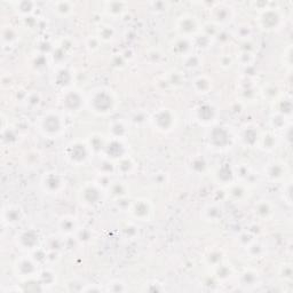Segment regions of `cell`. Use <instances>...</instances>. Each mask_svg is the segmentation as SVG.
Segmentation results:
<instances>
[{"instance_id": "cell-44", "label": "cell", "mask_w": 293, "mask_h": 293, "mask_svg": "<svg viewBox=\"0 0 293 293\" xmlns=\"http://www.w3.org/2000/svg\"><path fill=\"white\" fill-rule=\"evenodd\" d=\"M97 171L100 175H109L111 176L116 173V163L110 161V159L102 157V161L99 163Z\"/></svg>"}, {"instance_id": "cell-47", "label": "cell", "mask_w": 293, "mask_h": 293, "mask_svg": "<svg viewBox=\"0 0 293 293\" xmlns=\"http://www.w3.org/2000/svg\"><path fill=\"white\" fill-rule=\"evenodd\" d=\"M183 66L186 67L188 70H196V69L203 66V60L198 54H189L188 57L183 58Z\"/></svg>"}, {"instance_id": "cell-53", "label": "cell", "mask_w": 293, "mask_h": 293, "mask_svg": "<svg viewBox=\"0 0 293 293\" xmlns=\"http://www.w3.org/2000/svg\"><path fill=\"white\" fill-rule=\"evenodd\" d=\"M254 60H256V57H254V54L250 51H243L242 53L239 54V63L242 64L244 68L253 66Z\"/></svg>"}, {"instance_id": "cell-60", "label": "cell", "mask_w": 293, "mask_h": 293, "mask_svg": "<svg viewBox=\"0 0 293 293\" xmlns=\"http://www.w3.org/2000/svg\"><path fill=\"white\" fill-rule=\"evenodd\" d=\"M169 83L172 84L174 86V87H178L181 84L183 83V78H182V75H181V72H172L170 77H169Z\"/></svg>"}, {"instance_id": "cell-31", "label": "cell", "mask_w": 293, "mask_h": 293, "mask_svg": "<svg viewBox=\"0 0 293 293\" xmlns=\"http://www.w3.org/2000/svg\"><path fill=\"white\" fill-rule=\"evenodd\" d=\"M20 39V33L17 32V30H15L13 27H4L2 29V44L3 48H6V47H14L16 45V42Z\"/></svg>"}, {"instance_id": "cell-48", "label": "cell", "mask_w": 293, "mask_h": 293, "mask_svg": "<svg viewBox=\"0 0 293 293\" xmlns=\"http://www.w3.org/2000/svg\"><path fill=\"white\" fill-rule=\"evenodd\" d=\"M275 113L281 114L283 116H285L286 118H291L292 114V102L290 99H283V100L277 102V110Z\"/></svg>"}, {"instance_id": "cell-18", "label": "cell", "mask_w": 293, "mask_h": 293, "mask_svg": "<svg viewBox=\"0 0 293 293\" xmlns=\"http://www.w3.org/2000/svg\"><path fill=\"white\" fill-rule=\"evenodd\" d=\"M2 219L4 225L10 227L17 226L20 222H22V220L24 219V211L19 205L15 204L7 205L3 209Z\"/></svg>"}, {"instance_id": "cell-52", "label": "cell", "mask_w": 293, "mask_h": 293, "mask_svg": "<svg viewBox=\"0 0 293 293\" xmlns=\"http://www.w3.org/2000/svg\"><path fill=\"white\" fill-rule=\"evenodd\" d=\"M234 171H235V176L237 180H239L240 182H243L244 180H247L250 174H251V170H250V167L248 165H239L238 167H234Z\"/></svg>"}, {"instance_id": "cell-6", "label": "cell", "mask_w": 293, "mask_h": 293, "mask_svg": "<svg viewBox=\"0 0 293 293\" xmlns=\"http://www.w3.org/2000/svg\"><path fill=\"white\" fill-rule=\"evenodd\" d=\"M235 136L226 126H212L208 134V144L217 152H223L231 148Z\"/></svg>"}, {"instance_id": "cell-33", "label": "cell", "mask_w": 293, "mask_h": 293, "mask_svg": "<svg viewBox=\"0 0 293 293\" xmlns=\"http://www.w3.org/2000/svg\"><path fill=\"white\" fill-rule=\"evenodd\" d=\"M260 278L259 274L254 269H245L239 276V285L245 288H251L258 285Z\"/></svg>"}, {"instance_id": "cell-22", "label": "cell", "mask_w": 293, "mask_h": 293, "mask_svg": "<svg viewBox=\"0 0 293 293\" xmlns=\"http://www.w3.org/2000/svg\"><path fill=\"white\" fill-rule=\"evenodd\" d=\"M238 139L244 146L247 148H254L258 146L260 139V133L254 126H247L240 131Z\"/></svg>"}, {"instance_id": "cell-39", "label": "cell", "mask_w": 293, "mask_h": 293, "mask_svg": "<svg viewBox=\"0 0 293 293\" xmlns=\"http://www.w3.org/2000/svg\"><path fill=\"white\" fill-rule=\"evenodd\" d=\"M37 277L39 279L40 284L45 290L47 287L53 286L54 284L57 283V274H55V271L51 268H44L42 270H40Z\"/></svg>"}, {"instance_id": "cell-4", "label": "cell", "mask_w": 293, "mask_h": 293, "mask_svg": "<svg viewBox=\"0 0 293 293\" xmlns=\"http://www.w3.org/2000/svg\"><path fill=\"white\" fill-rule=\"evenodd\" d=\"M149 123L157 132L167 134L175 130L178 125V116L170 108H161L150 116Z\"/></svg>"}, {"instance_id": "cell-26", "label": "cell", "mask_w": 293, "mask_h": 293, "mask_svg": "<svg viewBox=\"0 0 293 293\" xmlns=\"http://www.w3.org/2000/svg\"><path fill=\"white\" fill-rule=\"evenodd\" d=\"M254 213L261 220H270L275 213V206L268 200H261L254 205Z\"/></svg>"}, {"instance_id": "cell-32", "label": "cell", "mask_w": 293, "mask_h": 293, "mask_svg": "<svg viewBox=\"0 0 293 293\" xmlns=\"http://www.w3.org/2000/svg\"><path fill=\"white\" fill-rule=\"evenodd\" d=\"M278 144V139L276 134L274 132H267L264 133V134H260V139H259V148H261L265 152H274L275 149L277 148Z\"/></svg>"}, {"instance_id": "cell-11", "label": "cell", "mask_w": 293, "mask_h": 293, "mask_svg": "<svg viewBox=\"0 0 293 293\" xmlns=\"http://www.w3.org/2000/svg\"><path fill=\"white\" fill-rule=\"evenodd\" d=\"M86 106V97L80 90L70 88L64 90L61 97V107L64 111L70 114H77Z\"/></svg>"}, {"instance_id": "cell-59", "label": "cell", "mask_w": 293, "mask_h": 293, "mask_svg": "<svg viewBox=\"0 0 293 293\" xmlns=\"http://www.w3.org/2000/svg\"><path fill=\"white\" fill-rule=\"evenodd\" d=\"M150 7H152V10L154 12L164 13L169 10L170 4L166 2H154V3H150Z\"/></svg>"}, {"instance_id": "cell-2", "label": "cell", "mask_w": 293, "mask_h": 293, "mask_svg": "<svg viewBox=\"0 0 293 293\" xmlns=\"http://www.w3.org/2000/svg\"><path fill=\"white\" fill-rule=\"evenodd\" d=\"M37 130L47 139H59L66 132V120L59 111L48 110L38 118Z\"/></svg>"}, {"instance_id": "cell-25", "label": "cell", "mask_w": 293, "mask_h": 293, "mask_svg": "<svg viewBox=\"0 0 293 293\" xmlns=\"http://www.w3.org/2000/svg\"><path fill=\"white\" fill-rule=\"evenodd\" d=\"M191 85L196 94H200V95H206V94H209L213 88V80L209 76L200 75L192 80Z\"/></svg>"}, {"instance_id": "cell-49", "label": "cell", "mask_w": 293, "mask_h": 293, "mask_svg": "<svg viewBox=\"0 0 293 293\" xmlns=\"http://www.w3.org/2000/svg\"><path fill=\"white\" fill-rule=\"evenodd\" d=\"M75 237L77 239V242L80 244H86L88 243L90 239H92V231H90L89 228H78V230L76 231Z\"/></svg>"}, {"instance_id": "cell-38", "label": "cell", "mask_w": 293, "mask_h": 293, "mask_svg": "<svg viewBox=\"0 0 293 293\" xmlns=\"http://www.w3.org/2000/svg\"><path fill=\"white\" fill-rule=\"evenodd\" d=\"M36 3L29 2V0H23V2H19L15 4V11L17 14L21 16V19H25V17L32 16L34 11H36Z\"/></svg>"}, {"instance_id": "cell-55", "label": "cell", "mask_w": 293, "mask_h": 293, "mask_svg": "<svg viewBox=\"0 0 293 293\" xmlns=\"http://www.w3.org/2000/svg\"><path fill=\"white\" fill-rule=\"evenodd\" d=\"M206 262L210 266L217 267L220 264H222V254L220 251H212L208 257H206Z\"/></svg>"}, {"instance_id": "cell-56", "label": "cell", "mask_w": 293, "mask_h": 293, "mask_svg": "<svg viewBox=\"0 0 293 293\" xmlns=\"http://www.w3.org/2000/svg\"><path fill=\"white\" fill-rule=\"evenodd\" d=\"M24 101H27V105L31 108H36L40 105V101H41V97H40V94L37 93V92H33V93H29L25 95Z\"/></svg>"}, {"instance_id": "cell-50", "label": "cell", "mask_w": 293, "mask_h": 293, "mask_svg": "<svg viewBox=\"0 0 293 293\" xmlns=\"http://www.w3.org/2000/svg\"><path fill=\"white\" fill-rule=\"evenodd\" d=\"M52 59H53V62L57 63L58 66L60 67L61 64L64 62V60L67 58V51L63 50L61 46H58V47H54L53 51H52Z\"/></svg>"}, {"instance_id": "cell-27", "label": "cell", "mask_w": 293, "mask_h": 293, "mask_svg": "<svg viewBox=\"0 0 293 293\" xmlns=\"http://www.w3.org/2000/svg\"><path fill=\"white\" fill-rule=\"evenodd\" d=\"M106 192L109 193L115 201H117L120 200V198L128 197L130 187H128V184L125 181H113Z\"/></svg>"}, {"instance_id": "cell-36", "label": "cell", "mask_w": 293, "mask_h": 293, "mask_svg": "<svg viewBox=\"0 0 293 293\" xmlns=\"http://www.w3.org/2000/svg\"><path fill=\"white\" fill-rule=\"evenodd\" d=\"M209 167V163L206 161V158L203 156H195L190 159V162L188 164V169L193 174H203L206 172Z\"/></svg>"}, {"instance_id": "cell-17", "label": "cell", "mask_w": 293, "mask_h": 293, "mask_svg": "<svg viewBox=\"0 0 293 293\" xmlns=\"http://www.w3.org/2000/svg\"><path fill=\"white\" fill-rule=\"evenodd\" d=\"M235 12L232 7L225 3L217 4L212 11V21L211 22L218 25L219 28L226 27L234 20Z\"/></svg>"}, {"instance_id": "cell-13", "label": "cell", "mask_w": 293, "mask_h": 293, "mask_svg": "<svg viewBox=\"0 0 293 293\" xmlns=\"http://www.w3.org/2000/svg\"><path fill=\"white\" fill-rule=\"evenodd\" d=\"M15 244L21 251L31 253L40 248V235L36 229L21 230L15 236Z\"/></svg>"}, {"instance_id": "cell-15", "label": "cell", "mask_w": 293, "mask_h": 293, "mask_svg": "<svg viewBox=\"0 0 293 293\" xmlns=\"http://www.w3.org/2000/svg\"><path fill=\"white\" fill-rule=\"evenodd\" d=\"M131 217L137 221H150L154 214V208L152 202L146 198H139L132 202L128 209Z\"/></svg>"}, {"instance_id": "cell-30", "label": "cell", "mask_w": 293, "mask_h": 293, "mask_svg": "<svg viewBox=\"0 0 293 293\" xmlns=\"http://www.w3.org/2000/svg\"><path fill=\"white\" fill-rule=\"evenodd\" d=\"M136 170V164L134 159L131 158L130 156H126L120 159L116 164V173H118L122 176L132 175Z\"/></svg>"}, {"instance_id": "cell-57", "label": "cell", "mask_w": 293, "mask_h": 293, "mask_svg": "<svg viewBox=\"0 0 293 293\" xmlns=\"http://www.w3.org/2000/svg\"><path fill=\"white\" fill-rule=\"evenodd\" d=\"M278 275L283 279H285V281H291L292 275H293V269H292L291 264H284L279 267Z\"/></svg>"}, {"instance_id": "cell-12", "label": "cell", "mask_w": 293, "mask_h": 293, "mask_svg": "<svg viewBox=\"0 0 293 293\" xmlns=\"http://www.w3.org/2000/svg\"><path fill=\"white\" fill-rule=\"evenodd\" d=\"M218 116V108L209 102L201 103L193 109V118L201 126L212 127L217 123Z\"/></svg>"}, {"instance_id": "cell-10", "label": "cell", "mask_w": 293, "mask_h": 293, "mask_svg": "<svg viewBox=\"0 0 293 293\" xmlns=\"http://www.w3.org/2000/svg\"><path fill=\"white\" fill-rule=\"evenodd\" d=\"M66 179L64 176L55 171L45 172L40 180V188L47 195H58L66 189Z\"/></svg>"}, {"instance_id": "cell-7", "label": "cell", "mask_w": 293, "mask_h": 293, "mask_svg": "<svg viewBox=\"0 0 293 293\" xmlns=\"http://www.w3.org/2000/svg\"><path fill=\"white\" fill-rule=\"evenodd\" d=\"M175 30L179 37L193 39L202 32V24L200 20L192 14H182L175 22Z\"/></svg>"}, {"instance_id": "cell-42", "label": "cell", "mask_w": 293, "mask_h": 293, "mask_svg": "<svg viewBox=\"0 0 293 293\" xmlns=\"http://www.w3.org/2000/svg\"><path fill=\"white\" fill-rule=\"evenodd\" d=\"M252 36H253V28L248 23L239 24L234 31V37L237 38V39H239L240 41L247 42L248 40L251 39Z\"/></svg>"}, {"instance_id": "cell-16", "label": "cell", "mask_w": 293, "mask_h": 293, "mask_svg": "<svg viewBox=\"0 0 293 293\" xmlns=\"http://www.w3.org/2000/svg\"><path fill=\"white\" fill-rule=\"evenodd\" d=\"M288 173V169L286 164L282 161H271L265 166L264 174L266 179L270 182H283L285 181L286 175Z\"/></svg>"}, {"instance_id": "cell-40", "label": "cell", "mask_w": 293, "mask_h": 293, "mask_svg": "<svg viewBox=\"0 0 293 293\" xmlns=\"http://www.w3.org/2000/svg\"><path fill=\"white\" fill-rule=\"evenodd\" d=\"M116 31L109 24H102L96 31V37L101 42H110L115 39Z\"/></svg>"}, {"instance_id": "cell-21", "label": "cell", "mask_w": 293, "mask_h": 293, "mask_svg": "<svg viewBox=\"0 0 293 293\" xmlns=\"http://www.w3.org/2000/svg\"><path fill=\"white\" fill-rule=\"evenodd\" d=\"M214 179L218 184H221V186L225 187L230 186L236 180L234 167L230 164H223L214 173Z\"/></svg>"}, {"instance_id": "cell-35", "label": "cell", "mask_w": 293, "mask_h": 293, "mask_svg": "<svg viewBox=\"0 0 293 293\" xmlns=\"http://www.w3.org/2000/svg\"><path fill=\"white\" fill-rule=\"evenodd\" d=\"M222 214L221 206L215 203L206 205L203 210V218L210 222H218L222 219Z\"/></svg>"}, {"instance_id": "cell-51", "label": "cell", "mask_w": 293, "mask_h": 293, "mask_svg": "<svg viewBox=\"0 0 293 293\" xmlns=\"http://www.w3.org/2000/svg\"><path fill=\"white\" fill-rule=\"evenodd\" d=\"M128 287L126 286L123 281H119V279H114L107 284V287L105 288V291L108 292H125L127 291Z\"/></svg>"}, {"instance_id": "cell-8", "label": "cell", "mask_w": 293, "mask_h": 293, "mask_svg": "<svg viewBox=\"0 0 293 293\" xmlns=\"http://www.w3.org/2000/svg\"><path fill=\"white\" fill-rule=\"evenodd\" d=\"M39 264H37L30 254V256H23L16 259L13 266V270H14L15 276L24 282L37 277L39 274Z\"/></svg>"}, {"instance_id": "cell-20", "label": "cell", "mask_w": 293, "mask_h": 293, "mask_svg": "<svg viewBox=\"0 0 293 293\" xmlns=\"http://www.w3.org/2000/svg\"><path fill=\"white\" fill-rule=\"evenodd\" d=\"M79 225L78 220L73 215H62L61 218L58 220V231L59 234L63 237H70L75 236L76 231L78 230Z\"/></svg>"}, {"instance_id": "cell-23", "label": "cell", "mask_w": 293, "mask_h": 293, "mask_svg": "<svg viewBox=\"0 0 293 293\" xmlns=\"http://www.w3.org/2000/svg\"><path fill=\"white\" fill-rule=\"evenodd\" d=\"M193 47H195V45H193V39L178 37L173 41V44H172V52L178 55V57L186 58L189 54L192 53Z\"/></svg>"}, {"instance_id": "cell-29", "label": "cell", "mask_w": 293, "mask_h": 293, "mask_svg": "<svg viewBox=\"0 0 293 293\" xmlns=\"http://www.w3.org/2000/svg\"><path fill=\"white\" fill-rule=\"evenodd\" d=\"M226 188L228 191V196L235 202H242L249 196V190L247 186H244V183L240 182V181L239 182H232L230 186Z\"/></svg>"}, {"instance_id": "cell-3", "label": "cell", "mask_w": 293, "mask_h": 293, "mask_svg": "<svg viewBox=\"0 0 293 293\" xmlns=\"http://www.w3.org/2000/svg\"><path fill=\"white\" fill-rule=\"evenodd\" d=\"M63 156L73 166L85 165L93 156L87 142L83 140H73L66 145L63 150Z\"/></svg>"}, {"instance_id": "cell-43", "label": "cell", "mask_w": 293, "mask_h": 293, "mask_svg": "<svg viewBox=\"0 0 293 293\" xmlns=\"http://www.w3.org/2000/svg\"><path fill=\"white\" fill-rule=\"evenodd\" d=\"M250 258H262L266 254V247L259 240L254 239L248 247H245Z\"/></svg>"}, {"instance_id": "cell-19", "label": "cell", "mask_w": 293, "mask_h": 293, "mask_svg": "<svg viewBox=\"0 0 293 293\" xmlns=\"http://www.w3.org/2000/svg\"><path fill=\"white\" fill-rule=\"evenodd\" d=\"M73 81H75V77H73L72 71L69 70L68 68L59 67L53 75V84L62 92L72 88Z\"/></svg>"}, {"instance_id": "cell-61", "label": "cell", "mask_w": 293, "mask_h": 293, "mask_svg": "<svg viewBox=\"0 0 293 293\" xmlns=\"http://www.w3.org/2000/svg\"><path fill=\"white\" fill-rule=\"evenodd\" d=\"M125 63H126V60L123 58L122 54H116L113 60H111V64L118 69H123L125 67Z\"/></svg>"}, {"instance_id": "cell-34", "label": "cell", "mask_w": 293, "mask_h": 293, "mask_svg": "<svg viewBox=\"0 0 293 293\" xmlns=\"http://www.w3.org/2000/svg\"><path fill=\"white\" fill-rule=\"evenodd\" d=\"M128 134V127L123 120H115L109 125V137L124 140Z\"/></svg>"}, {"instance_id": "cell-37", "label": "cell", "mask_w": 293, "mask_h": 293, "mask_svg": "<svg viewBox=\"0 0 293 293\" xmlns=\"http://www.w3.org/2000/svg\"><path fill=\"white\" fill-rule=\"evenodd\" d=\"M73 4L70 2H55L52 4V11L57 16L64 19L72 14L73 12Z\"/></svg>"}, {"instance_id": "cell-1", "label": "cell", "mask_w": 293, "mask_h": 293, "mask_svg": "<svg viewBox=\"0 0 293 293\" xmlns=\"http://www.w3.org/2000/svg\"><path fill=\"white\" fill-rule=\"evenodd\" d=\"M117 99L113 90L107 87H96L90 90L86 97V106L90 113L96 116L110 115L116 108Z\"/></svg>"}, {"instance_id": "cell-46", "label": "cell", "mask_w": 293, "mask_h": 293, "mask_svg": "<svg viewBox=\"0 0 293 293\" xmlns=\"http://www.w3.org/2000/svg\"><path fill=\"white\" fill-rule=\"evenodd\" d=\"M45 249L48 250V251H58L61 252L62 250H64V237L60 235V237L51 236L46 240Z\"/></svg>"}, {"instance_id": "cell-28", "label": "cell", "mask_w": 293, "mask_h": 293, "mask_svg": "<svg viewBox=\"0 0 293 293\" xmlns=\"http://www.w3.org/2000/svg\"><path fill=\"white\" fill-rule=\"evenodd\" d=\"M107 137H105V135L100 134V133H94V134L89 135L87 137V144L89 146L90 152H92L93 156L94 155H101L103 154V150H105V146L107 143Z\"/></svg>"}, {"instance_id": "cell-9", "label": "cell", "mask_w": 293, "mask_h": 293, "mask_svg": "<svg viewBox=\"0 0 293 293\" xmlns=\"http://www.w3.org/2000/svg\"><path fill=\"white\" fill-rule=\"evenodd\" d=\"M257 23L262 31H276L283 24L282 13L275 8H265L258 15Z\"/></svg>"}, {"instance_id": "cell-24", "label": "cell", "mask_w": 293, "mask_h": 293, "mask_svg": "<svg viewBox=\"0 0 293 293\" xmlns=\"http://www.w3.org/2000/svg\"><path fill=\"white\" fill-rule=\"evenodd\" d=\"M128 4L125 2H107L103 5V12L113 19H119L127 12Z\"/></svg>"}, {"instance_id": "cell-58", "label": "cell", "mask_w": 293, "mask_h": 293, "mask_svg": "<svg viewBox=\"0 0 293 293\" xmlns=\"http://www.w3.org/2000/svg\"><path fill=\"white\" fill-rule=\"evenodd\" d=\"M100 45H101V41L99 40V38L96 36L94 37H88L87 39H86V48H87L89 52H95L99 48H100Z\"/></svg>"}, {"instance_id": "cell-45", "label": "cell", "mask_w": 293, "mask_h": 293, "mask_svg": "<svg viewBox=\"0 0 293 293\" xmlns=\"http://www.w3.org/2000/svg\"><path fill=\"white\" fill-rule=\"evenodd\" d=\"M214 275H215V277H217L218 281H228L231 276H232V274H234V270H232V268L230 266H228V265H225L222 262V264H220L219 266L217 267H214Z\"/></svg>"}, {"instance_id": "cell-5", "label": "cell", "mask_w": 293, "mask_h": 293, "mask_svg": "<svg viewBox=\"0 0 293 293\" xmlns=\"http://www.w3.org/2000/svg\"><path fill=\"white\" fill-rule=\"evenodd\" d=\"M105 193L106 191L99 186L95 181L86 182L79 188L78 193H77V200H78V203L81 206H84V208H95V206L102 203Z\"/></svg>"}, {"instance_id": "cell-14", "label": "cell", "mask_w": 293, "mask_h": 293, "mask_svg": "<svg viewBox=\"0 0 293 293\" xmlns=\"http://www.w3.org/2000/svg\"><path fill=\"white\" fill-rule=\"evenodd\" d=\"M126 156H128V148L127 144L125 143V141L122 139H111V137H108L102 157L117 163L120 159Z\"/></svg>"}, {"instance_id": "cell-62", "label": "cell", "mask_w": 293, "mask_h": 293, "mask_svg": "<svg viewBox=\"0 0 293 293\" xmlns=\"http://www.w3.org/2000/svg\"><path fill=\"white\" fill-rule=\"evenodd\" d=\"M232 64V59L230 57H222L220 60V66L222 68H230Z\"/></svg>"}, {"instance_id": "cell-54", "label": "cell", "mask_w": 293, "mask_h": 293, "mask_svg": "<svg viewBox=\"0 0 293 293\" xmlns=\"http://www.w3.org/2000/svg\"><path fill=\"white\" fill-rule=\"evenodd\" d=\"M261 94L266 99H268V100H275V99H277V96H278L279 89H278L277 86L268 85V86H265V88L262 89Z\"/></svg>"}, {"instance_id": "cell-41", "label": "cell", "mask_w": 293, "mask_h": 293, "mask_svg": "<svg viewBox=\"0 0 293 293\" xmlns=\"http://www.w3.org/2000/svg\"><path fill=\"white\" fill-rule=\"evenodd\" d=\"M288 122H290V119L286 118L285 116L275 113L270 116L269 126L273 128V131H282L287 127Z\"/></svg>"}]
</instances>
